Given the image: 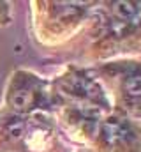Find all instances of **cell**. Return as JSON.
<instances>
[{"instance_id": "1", "label": "cell", "mask_w": 141, "mask_h": 152, "mask_svg": "<svg viewBox=\"0 0 141 152\" xmlns=\"http://www.w3.org/2000/svg\"><path fill=\"white\" fill-rule=\"evenodd\" d=\"M101 136H102V142L108 147L116 149V147H122V145H125L132 140V131H131V127L125 120L111 117L102 124Z\"/></svg>"}, {"instance_id": "2", "label": "cell", "mask_w": 141, "mask_h": 152, "mask_svg": "<svg viewBox=\"0 0 141 152\" xmlns=\"http://www.w3.org/2000/svg\"><path fill=\"white\" fill-rule=\"evenodd\" d=\"M69 88L76 96L86 97V99H90L94 103L102 101V90L99 88V85L94 83V81H90V80H86V78H72Z\"/></svg>"}, {"instance_id": "3", "label": "cell", "mask_w": 141, "mask_h": 152, "mask_svg": "<svg viewBox=\"0 0 141 152\" xmlns=\"http://www.w3.org/2000/svg\"><path fill=\"white\" fill-rule=\"evenodd\" d=\"M11 104L18 112H27L35 104V94L28 88H20L11 94Z\"/></svg>"}, {"instance_id": "4", "label": "cell", "mask_w": 141, "mask_h": 152, "mask_svg": "<svg viewBox=\"0 0 141 152\" xmlns=\"http://www.w3.org/2000/svg\"><path fill=\"white\" fill-rule=\"evenodd\" d=\"M113 14L120 21H127V20H132L136 16V7L132 2L118 0V2H113Z\"/></svg>"}, {"instance_id": "5", "label": "cell", "mask_w": 141, "mask_h": 152, "mask_svg": "<svg viewBox=\"0 0 141 152\" xmlns=\"http://www.w3.org/2000/svg\"><path fill=\"white\" fill-rule=\"evenodd\" d=\"M124 88L131 97H141V71L129 73L124 81Z\"/></svg>"}, {"instance_id": "6", "label": "cell", "mask_w": 141, "mask_h": 152, "mask_svg": "<svg viewBox=\"0 0 141 152\" xmlns=\"http://www.w3.org/2000/svg\"><path fill=\"white\" fill-rule=\"evenodd\" d=\"M5 134H7V138L12 140V142L21 140L23 134H25V122H23L21 118H12V120H9L7 126H5Z\"/></svg>"}]
</instances>
